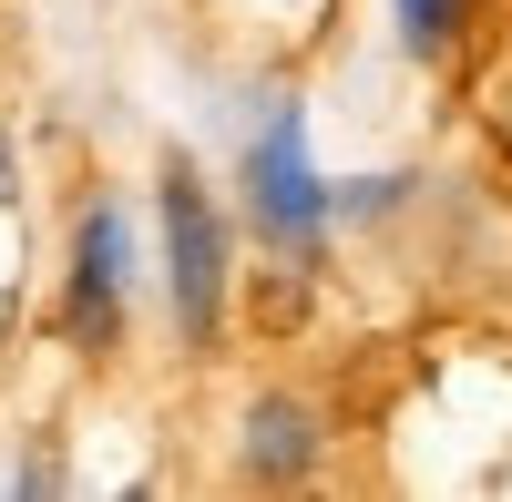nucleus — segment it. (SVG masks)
Here are the masks:
<instances>
[{
  "label": "nucleus",
  "instance_id": "obj_1",
  "mask_svg": "<svg viewBox=\"0 0 512 502\" xmlns=\"http://www.w3.org/2000/svg\"><path fill=\"white\" fill-rule=\"evenodd\" d=\"M154 226H164V308H175V339L216 349L236 267H226V216H216V195H205V175L185 154L164 164V185H154Z\"/></svg>",
  "mask_w": 512,
  "mask_h": 502
},
{
  "label": "nucleus",
  "instance_id": "obj_2",
  "mask_svg": "<svg viewBox=\"0 0 512 502\" xmlns=\"http://www.w3.org/2000/svg\"><path fill=\"white\" fill-rule=\"evenodd\" d=\"M246 216H256V236H267L277 257H318L328 226H338V195L308 164V113L287 93L267 103V123H256V144H246Z\"/></svg>",
  "mask_w": 512,
  "mask_h": 502
},
{
  "label": "nucleus",
  "instance_id": "obj_3",
  "mask_svg": "<svg viewBox=\"0 0 512 502\" xmlns=\"http://www.w3.org/2000/svg\"><path fill=\"white\" fill-rule=\"evenodd\" d=\"M123 308H134V216H123V195H93L72 216V257H62V339L103 359L123 339Z\"/></svg>",
  "mask_w": 512,
  "mask_h": 502
},
{
  "label": "nucleus",
  "instance_id": "obj_4",
  "mask_svg": "<svg viewBox=\"0 0 512 502\" xmlns=\"http://www.w3.org/2000/svg\"><path fill=\"white\" fill-rule=\"evenodd\" d=\"M318 451H328V431H318V410L297 400V390H256L246 400V431H236V472L246 482L287 492V482L318 472Z\"/></svg>",
  "mask_w": 512,
  "mask_h": 502
},
{
  "label": "nucleus",
  "instance_id": "obj_5",
  "mask_svg": "<svg viewBox=\"0 0 512 502\" xmlns=\"http://www.w3.org/2000/svg\"><path fill=\"white\" fill-rule=\"evenodd\" d=\"M390 31L410 62H451L461 31H472V0H390Z\"/></svg>",
  "mask_w": 512,
  "mask_h": 502
},
{
  "label": "nucleus",
  "instance_id": "obj_6",
  "mask_svg": "<svg viewBox=\"0 0 512 502\" xmlns=\"http://www.w3.org/2000/svg\"><path fill=\"white\" fill-rule=\"evenodd\" d=\"M72 472H62V451L41 441V451H21V472H11V492H62Z\"/></svg>",
  "mask_w": 512,
  "mask_h": 502
},
{
  "label": "nucleus",
  "instance_id": "obj_7",
  "mask_svg": "<svg viewBox=\"0 0 512 502\" xmlns=\"http://www.w3.org/2000/svg\"><path fill=\"white\" fill-rule=\"evenodd\" d=\"M21 195V154H11V134H0V205Z\"/></svg>",
  "mask_w": 512,
  "mask_h": 502
}]
</instances>
